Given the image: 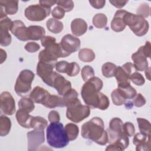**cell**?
Listing matches in <instances>:
<instances>
[{
    "instance_id": "54",
    "label": "cell",
    "mask_w": 151,
    "mask_h": 151,
    "mask_svg": "<svg viewBox=\"0 0 151 151\" xmlns=\"http://www.w3.org/2000/svg\"><path fill=\"white\" fill-rule=\"evenodd\" d=\"M150 67H147L146 70H145V75H146V78L150 80Z\"/></svg>"
},
{
    "instance_id": "12",
    "label": "cell",
    "mask_w": 151,
    "mask_h": 151,
    "mask_svg": "<svg viewBox=\"0 0 151 151\" xmlns=\"http://www.w3.org/2000/svg\"><path fill=\"white\" fill-rule=\"evenodd\" d=\"M44 130H38L34 129L27 133L28 139V150H37L38 147L44 142Z\"/></svg>"
},
{
    "instance_id": "7",
    "label": "cell",
    "mask_w": 151,
    "mask_h": 151,
    "mask_svg": "<svg viewBox=\"0 0 151 151\" xmlns=\"http://www.w3.org/2000/svg\"><path fill=\"white\" fill-rule=\"evenodd\" d=\"M51 11V8H45L40 4L28 6L25 9V17L31 21H41L47 17Z\"/></svg>"
},
{
    "instance_id": "48",
    "label": "cell",
    "mask_w": 151,
    "mask_h": 151,
    "mask_svg": "<svg viewBox=\"0 0 151 151\" xmlns=\"http://www.w3.org/2000/svg\"><path fill=\"white\" fill-rule=\"evenodd\" d=\"M48 120L50 123L59 122L60 120V116L59 113L55 110L51 111L48 116Z\"/></svg>"
},
{
    "instance_id": "34",
    "label": "cell",
    "mask_w": 151,
    "mask_h": 151,
    "mask_svg": "<svg viewBox=\"0 0 151 151\" xmlns=\"http://www.w3.org/2000/svg\"><path fill=\"white\" fill-rule=\"evenodd\" d=\"M111 97L113 104L116 106H121L122 104H125L127 100L123 96L122 93L120 92V91L118 88L114 90L111 92Z\"/></svg>"
},
{
    "instance_id": "37",
    "label": "cell",
    "mask_w": 151,
    "mask_h": 151,
    "mask_svg": "<svg viewBox=\"0 0 151 151\" xmlns=\"http://www.w3.org/2000/svg\"><path fill=\"white\" fill-rule=\"evenodd\" d=\"M80 68L77 63H68L65 73L70 77L76 76L80 72Z\"/></svg>"
},
{
    "instance_id": "53",
    "label": "cell",
    "mask_w": 151,
    "mask_h": 151,
    "mask_svg": "<svg viewBox=\"0 0 151 151\" xmlns=\"http://www.w3.org/2000/svg\"><path fill=\"white\" fill-rule=\"evenodd\" d=\"M1 64H2L6 58V53L2 48L1 49Z\"/></svg>"
},
{
    "instance_id": "50",
    "label": "cell",
    "mask_w": 151,
    "mask_h": 151,
    "mask_svg": "<svg viewBox=\"0 0 151 151\" xmlns=\"http://www.w3.org/2000/svg\"><path fill=\"white\" fill-rule=\"evenodd\" d=\"M142 48H143V51L145 56L146 57V58H150V52H150L151 51V50H150L151 46H150V42L146 41L145 45L142 46Z\"/></svg>"
},
{
    "instance_id": "19",
    "label": "cell",
    "mask_w": 151,
    "mask_h": 151,
    "mask_svg": "<svg viewBox=\"0 0 151 151\" xmlns=\"http://www.w3.org/2000/svg\"><path fill=\"white\" fill-rule=\"evenodd\" d=\"M18 9V1L13 0H1L0 10L6 15L15 14Z\"/></svg>"
},
{
    "instance_id": "42",
    "label": "cell",
    "mask_w": 151,
    "mask_h": 151,
    "mask_svg": "<svg viewBox=\"0 0 151 151\" xmlns=\"http://www.w3.org/2000/svg\"><path fill=\"white\" fill-rule=\"evenodd\" d=\"M137 15L142 16L143 18H147L150 14V8L147 4L143 3L140 5L136 10Z\"/></svg>"
},
{
    "instance_id": "30",
    "label": "cell",
    "mask_w": 151,
    "mask_h": 151,
    "mask_svg": "<svg viewBox=\"0 0 151 151\" xmlns=\"http://www.w3.org/2000/svg\"><path fill=\"white\" fill-rule=\"evenodd\" d=\"M137 122L138 123L140 133L146 136H150L151 126L150 122L143 118H137Z\"/></svg>"
},
{
    "instance_id": "8",
    "label": "cell",
    "mask_w": 151,
    "mask_h": 151,
    "mask_svg": "<svg viewBox=\"0 0 151 151\" xmlns=\"http://www.w3.org/2000/svg\"><path fill=\"white\" fill-rule=\"evenodd\" d=\"M59 44L63 51L69 56L80 48L81 42L78 38L71 34H67L62 38Z\"/></svg>"
},
{
    "instance_id": "27",
    "label": "cell",
    "mask_w": 151,
    "mask_h": 151,
    "mask_svg": "<svg viewBox=\"0 0 151 151\" xmlns=\"http://www.w3.org/2000/svg\"><path fill=\"white\" fill-rule=\"evenodd\" d=\"M78 58L83 62H91L95 58V54L89 48H82L78 52Z\"/></svg>"
},
{
    "instance_id": "6",
    "label": "cell",
    "mask_w": 151,
    "mask_h": 151,
    "mask_svg": "<svg viewBox=\"0 0 151 151\" xmlns=\"http://www.w3.org/2000/svg\"><path fill=\"white\" fill-rule=\"evenodd\" d=\"M35 74L29 70L21 71L16 80L15 91L19 96L27 95L31 90V84Z\"/></svg>"
},
{
    "instance_id": "28",
    "label": "cell",
    "mask_w": 151,
    "mask_h": 151,
    "mask_svg": "<svg viewBox=\"0 0 151 151\" xmlns=\"http://www.w3.org/2000/svg\"><path fill=\"white\" fill-rule=\"evenodd\" d=\"M109 130L119 134H125L123 130V124L122 120L118 117L112 119L109 123Z\"/></svg>"
},
{
    "instance_id": "22",
    "label": "cell",
    "mask_w": 151,
    "mask_h": 151,
    "mask_svg": "<svg viewBox=\"0 0 151 151\" xmlns=\"http://www.w3.org/2000/svg\"><path fill=\"white\" fill-rule=\"evenodd\" d=\"M29 40H39L45 36V31L42 27L31 25L28 27Z\"/></svg>"
},
{
    "instance_id": "23",
    "label": "cell",
    "mask_w": 151,
    "mask_h": 151,
    "mask_svg": "<svg viewBox=\"0 0 151 151\" xmlns=\"http://www.w3.org/2000/svg\"><path fill=\"white\" fill-rule=\"evenodd\" d=\"M46 26L48 29L54 34H58L63 29V24L54 18H50L46 22Z\"/></svg>"
},
{
    "instance_id": "10",
    "label": "cell",
    "mask_w": 151,
    "mask_h": 151,
    "mask_svg": "<svg viewBox=\"0 0 151 151\" xmlns=\"http://www.w3.org/2000/svg\"><path fill=\"white\" fill-rule=\"evenodd\" d=\"M0 109L4 114L11 116L15 111V100L8 91H4L0 96Z\"/></svg>"
},
{
    "instance_id": "47",
    "label": "cell",
    "mask_w": 151,
    "mask_h": 151,
    "mask_svg": "<svg viewBox=\"0 0 151 151\" xmlns=\"http://www.w3.org/2000/svg\"><path fill=\"white\" fill-rule=\"evenodd\" d=\"M69 63L65 61H58L55 64V67L57 71L61 73H65L66 68Z\"/></svg>"
},
{
    "instance_id": "5",
    "label": "cell",
    "mask_w": 151,
    "mask_h": 151,
    "mask_svg": "<svg viewBox=\"0 0 151 151\" xmlns=\"http://www.w3.org/2000/svg\"><path fill=\"white\" fill-rule=\"evenodd\" d=\"M124 21L125 24L127 25L137 36H143L149 30V25L147 21L140 15L132 14L127 11L124 16Z\"/></svg>"
},
{
    "instance_id": "4",
    "label": "cell",
    "mask_w": 151,
    "mask_h": 151,
    "mask_svg": "<svg viewBox=\"0 0 151 151\" xmlns=\"http://www.w3.org/2000/svg\"><path fill=\"white\" fill-rule=\"evenodd\" d=\"M66 116L67 119L74 123H79L88 117L90 114V107L83 105L77 98L67 106Z\"/></svg>"
},
{
    "instance_id": "51",
    "label": "cell",
    "mask_w": 151,
    "mask_h": 151,
    "mask_svg": "<svg viewBox=\"0 0 151 151\" xmlns=\"http://www.w3.org/2000/svg\"><path fill=\"white\" fill-rule=\"evenodd\" d=\"M110 2L115 7L117 8H123L127 2L128 1H122V0H114V1H110Z\"/></svg>"
},
{
    "instance_id": "45",
    "label": "cell",
    "mask_w": 151,
    "mask_h": 151,
    "mask_svg": "<svg viewBox=\"0 0 151 151\" xmlns=\"http://www.w3.org/2000/svg\"><path fill=\"white\" fill-rule=\"evenodd\" d=\"M65 11L63 8L57 6H55L51 11L52 16L56 19H60L64 17Z\"/></svg>"
},
{
    "instance_id": "52",
    "label": "cell",
    "mask_w": 151,
    "mask_h": 151,
    "mask_svg": "<svg viewBox=\"0 0 151 151\" xmlns=\"http://www.w3.org/2000/svg\"><path fill=\"white\" fill-rule=\"evenodd\" d=\"M56 2L57 1H39L40 5L47 8H51V7L53 6L55 4H56Z\"/></svg>"
},
{
    "instance_id": "32",
    "label": "cell",
    "mask_w": 151,
    "mask_h": 151,
    "mask_svg": "<svg viewBox=\"0 0 151 151\" xmlns=\"http://www.w3.org/2000/svg\"><path fill=\"white\" fill-rule=\"evenodd\" d=\"M107 23V18L104 14L100 13L96 14L93 18V24L97 28H104Z\"/></svg>"
},
{
    "instance_id": "11",
    "label": "cell",
    "mask_w": 151,
    "mask_h": 151,
    "mask_svg": "<svg viewBox=\"0 0 151 151\" xmlns=\"http://www.w3.org/2000/svg\"><path fill=\"white\" fill-rule=\"evenodd\" d=\"M51 87L57 91L59 95L64 96L68 91L71 89V84L63 76L54 72L52 79Z\"/></svg>"
},
{
    "instance_id": "33",
    "label": "cell",
    "mask_w": 151,
    "mask_h": 151,
    "mask_svg": "<svg viewBox=\"0 0 151 151\" xmlns=\"http://www.w3.org/2000/svg\"><path fill=\"white\" fill-rule=\"evenodd\" d=\"M117 66L112 63H106L102 65L101 71L103 75L107 78H110L114 76Z\"/></svg>"
},
{
    "instance_id": "41",
    "label": "cell",
    "mask_w": 151,
    "mask_h": 151,
    "mask_svg": "<svg viewBox=\"0 0 151 151\" xmlns=\"http://www.w3.org/2000/svg\"><path fill=\"white\" fill-rule=\"evenodd\" d=\"M56 4L58 6L63 8L65 12L71 11L74 8V2L73 1H57Z\"/></svg>"
},
{
    "instance_id": "35",
    "label": "cell",
    "mask_w": 151,
    "mask_h": 151,
    "mask_svg": "<svg viewBox=\"0 0 151 151\" xmlns=\"http://www.w3.org/2000/svg\"><path fill=\"white\" fill-rule=\"evenodd\" d=\"M117 88L120 91L123 96L126 99H132L137 94L136 90L133 87H132L130 84L122 87H118Z\"/></svg>"
},
{
    "instance_id": "3",
    "label": "cell",
    "mask_w": 151,
    "mask_h": 151,
    "mask_svg": "<svg viewBox=\"0 0 151 151\" xmlns=\"http://www.w3.org/2000/svg\"><path fill=\"white\" fill-rule=\"evenodd\" d=\"M46 133L47 142L52 147L63 148L69 143L70 140L61 123H51L47 128Z\"/></svg>"
},
{
    "instance_id": "1",
    "label": "cell",
    "mask_w": 151,
    "mask_h": 151,
    "mask_svg": "<svg viewBox=\"0 0 151 151\" xmlns=\"http://www.w3.org/2000/svg\"><path fill=\"white\" fill-rule=\"evenodd\" d=\"M103 81L97 77H93L85 81L81 94L84 103L90 107L106 110L109 106L108 97L100 91L103 87Z\"/></svg>"
},
{
    "instance_id": "14",
    "label": "cell",
    "mask_w": 151,
    "mask_h": 151,
    "mask_svg": "<svg viewBox=\"0 0 151 151\" xmlns=\"http://www.w3.org/2000/svg\"><path fill=\"white\" fill-rule=\"evenodd\" d=\"M131 58L133 61V64L136 71H142L148 67V62L143 51L142 46L140 47L138 50L132 55Z\"/></svg>"
},
{
    "instance_id": "24",
    "label": "cell",
    "mask_w": 151,
    "mask_h": 151,
    "mask_svg": "<svg viewBox=\"0 0 151 151\" xmlns=\"http://www.w3.org/2000/svg\"><path fill=\"white\" fill-rule=\"evenodd\" d=\"M44 106L47 108L52 109L56 107H65V104L63 97L56 95H51Z\"/></svg>"
},
{
    "instance_id": "29",
    "label": "cell",
    "mask_w": 151,
    "mask_h": 151,
    "mask_svg": "<svg viewBox=\"0 0 151 151\" xmlns=\"http://www.w3.org/2000/svg\"><path fill=\"white\" fill-rule=\"evenodd\" d=\"M18 107L20 109L24 110L28 113L31 112L35 109L34 102L31 98L24 97L18 101Z\"/></svg>"
},
{
    "instance_id": "36",
    "label": "cell",
    "mask_w": 151,
    "mask_h": 151,
    "mask_svg": "<svg viewBox=\"0 0 151 151\" xmlns=\"http://www.w3.org/2000/svg\"><path fill=\"white\" fill-rule=\"evenodd\" d=\"M11 42V36L8 30L0 28V44L1 46H8Z\"/></svg>"
},
{
    "instance_id": "20",
    "label": "cell",
    "mask_w": 151,
    "mask_h": 151,
    "mask_svg": "<svg viewBox=\"0 0 151 151\" xmlns=\"http://www.w3.org/2000/svg\"><path fill=\"white\" fill-rule=\"evenodd\" d=\"M117 80L118 87H122L130 84V76L127 72H126L121 66H118L114 73V76Z\"/></svg>"
},
{
    "instance_id": "13",
    "label": "cell",
    "mask_w": 151,
    "mask_h": 151,
    "mask_svg": "<svg viewBox=\"0 0 151 151\" xmlns=\"http://www.w3.org/2000/svg\"><path fill=\"white\" fill-rule=\"evenodd\" d=\"M10 31L19 40L22 41L29 40L28 27H25L22 21L20 20L14 21Z\"/></svg>"
},
{
    "instance_id": "18",
    "label": "cell",
    "mask_w": 151,
    "mask_h": 151,
    "mask_svg": "<svg viewBox=\"0 0 151 151\" xmlns=\"http://www.w3.org/2000/svg\"><path fill=\"white\" fill-rule=\"evenodd\" d=\"M71 29L76 36H81L87 30V22L81 18H76L71 23Z\"/></svg>"
},
{
    "instance_id": "16",
    "label": "cell",
    "mask_w": 151,
    "mask_h": 151,
    "mask_svg": "<svg viewBox=\"0 0 151 151\" xmlns=\"http://www.w3.org/2000/svg\"><path fill=\"white\" fill-rule=\"evenodd\" d=\"M127 12L123 9L117 10L111 22V28L115 32H121L124 29L126 25L124 21V16Z\"/></svg>"
},
{
    "instance_id": "38",
    "label": "cell",
    "mask_w": 151,
    "mask_h": 151,
    "mask_svg": "<svg viewBox=\"0 0 151 151\" xmlns=\"http://www.w3.org/2000/svg\"><path fill=\"white\" fill-rule=\"evenodd\" d=\"M94 70L90 65H85L81 70V77L84 81H86L94 77Z\"/></svg>"
},
{
    "instance_id": "15",
    "label": "cell",
    "mask_w": 151,
    "mask_h": 151,
    "mask_svg": "<svg viewBox=\"0 0 151 151\" xmlns=\"http://www.w3.org/2000/svg\"><path fill=\"white\" fill-rule=\"evenodd\" d=\"M51 94L45 89L40 87L37 86L34 88L29 94V98L36 103L41 104L43 106L48 100Z\"/></svg>"
},
{
    "instance_id": "31",
    "label": "cell",
    "mask_w": 151,
    "mask_h": 151,
    "mask_svg": "<svg viewBox=\"0 0 151 151\" xmlns=\"http://www.w3.org/2000/svg\"><path fill=\"white\" fill-rule=\"evenodd\" d=\"M65 130L69 140H74L77 139L79 129L78 126L74 123H68L65 126Z\"/></svg>"
},
{
    "instance_id": "2",
    "label": "cell",
    "mask_w": 151,
    "mask_h": 151,
    "mask_svg": "<svg viewBox=\"0 0 151 151\" xmlns=\"http://www.w3.org/2000/svg\"><path fill=\"white\" fill-rule=\"evenodd\" d=\"M81 134L84 139L91 140L100 145H105L108 142L104 122L99 117H93L84 123L81 126Z\"/></svg>"
},
{
    "instance_id": "40",
    "label": "cell",
    "mask_w": 151,
    "mask_h": 151,
    "mask_svg": "<svg viewBox=\"0 0 151 151\" xmlns=\"http://www.w3.org/2000/svg\"><path fill=\"white\" fill-rule=\"evenodd\" d=\"M130 80L137 86H142L145 82L143 76L140 73L136 71H134L130 75Z\"/></svg>"
},
{
    "instance_id": "17",
    "label": "cell",
    "mask_w": 151,
    "mask_h": 151,
    "mask_svg": "<svg viewBox=\"0 0 151 151\" xmlns=\"http://www.w3.org/2000/svg\"><path fill=\"white\" fill-rule=\"evenodd\" d=\"M133 143L136 146V150H150V136H146L141 133H137L134 135Z\"/></svg>"
},
{
    "instance_id": "43",
    "label": "cell",
    "mask_w": 151,
    "mask_h": 151,
    "mask_svg": "<svg viewBox=\"0 0 151 151\" xmlns=\"http://www.w3.org/2000/svg\"><path fill=\"white\" fill-rule=\"evenodd\" d=\"M123 130L128 137H131L134 134L135 128L133 124L130 122H126L123 124Z\"/></svg>"
},
{
    "instance_id": "39",
    "label": "cell",
    "mask_w": 151,
    "mask_h": 151,
    "mask_svg": "<svg viewBox=\"0 0 151 151\" xmlns=\"http://www.w3.org/2000/svg\"><path fill=\"white\" fill-rule=\"evenodd\" d=\"M63 98L66 106L68 104L78 98V93L76 90L71 88L63 96Z\"/></svg>"
},
{
    "instance_id": "44",
    "label": "cell",
    "mask_w": 151,
    "mask_h": 151,
    "mask_svg": "<svg viewBox=\"0 0 151 151\" xmlns=\"http://www.w3.org/2000/svg\"><path fill=\"white\" fill-rule=\"evenodd\" d=\"M134 106L137 107H140L143 106L146 104L145 98L140 93L137 94L134 97L133 103Z\"/></svg>"
},
{
    "instance_id": "49",
    "label": "cell",
    "mask_w": 151,
    "mask_h": 151,
    "mask_svg": "<svg viewBox=\"0 0 151 151\" xmlns=\"http://www.w3.org/2000/svg\"><path fill=\"white\" fill-rule=\"evenodd\" d=\"M89 3L91 5L96 9L102 8L106 3V1L104 0H97V1H89Z\"/></svg>"
},
{
    "instance_id": "9",
    "label": "cell",
    "mask_w": 151,
    "mask_h": 151,
    "mask_svg": "<svg viewBox=\"0 0 151 151\" xmlns=\"http://www.w3.org/2000/svg\"><path fill=\"white\" fill-rule=\"evenodd\" d=\"M55 65L39 61L37 66V74L48 86L51 87L52 79L54 71Z\"/></svg>"
},
{
    "instance_id": "26",
    "label": "cell",
    "mask_w": 151,
    "mask_h": 151,
    "mask_svg": "<svg viewBox=\"0 0 151 151\" xmlns=\"http://www.w3.org/2000/svg\"><path fill=\"white\" fill-rule=\"evenodd\" d=\"M48 126L46 119L41 116L32 117L31 121V127L38 130H44Z\"/></svg>"
},
{
    "instance_id": "46",
    "label": "cell",
    "mask_w": 151,
    "mask_h": 151,
    "mask_svg": "<svg viewBox=\"0 0 151 151\" xmlns=\"http://www.w3.org/2000/svg\"><path fill=\"white\" fill-rule=\"evenodd\" d=\"M24 48L25 50L29 52H35L40 48V45L36 42H29L26 44Z\"/></svg>"
},
{
    "instance_id": "21",
    "label": "cell",
    "mask_w": 151,
    "mask_h": 151,
    "mask_svg": "<svg viewBox=\"0 0 151 151\" xmlns=\"http://www.w3.org/2000/svg\"><path fill=\"white\" fill-rule=\"evenodd\" d=\"M15 117L18 124L22 127L27 129L31 128V121L33 116L29 114L28 112L19 109L17 111Z\"/></svg>"
},
{
    "instance_id": "25",
    "label": "cell",
    "mask_w": 151,
    "mask_h": 151,
    "mask_svg": "<svg viewBox=\"0 0 151 151\" xmlns=\"http://www.w3.org/2000/svg\"><path fill=\"white\" fill-rule=\"evenodd\" d=\"M11 127V122L9 118L1 115L0 116V136H5L8 134Z\"/></svg>"
}]
</instances>
